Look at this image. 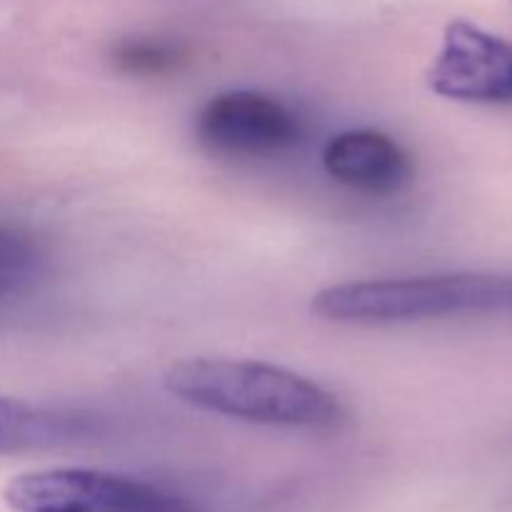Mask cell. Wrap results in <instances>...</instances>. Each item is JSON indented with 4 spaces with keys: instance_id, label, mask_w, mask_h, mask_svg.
<instances>
[{
    "instance_id": "obj_7",
    "label": "cell",
    "mask_w": 512,
    "mask_h": 512,
    "mask_svg": "<svg viewBox=\"0 0 512 512\" xmlns=\"http://www.w3.org/2000/svg\"><path fill=\"white\" fill-rule=\"evenodd\" d=\"M98 433V420L83 410L50 408L0 395V455L65 448Z\"/></svg>"
},
{
    "instance_id": "obj_10",
    "label": "cell",
    "mask_w": 512,
    "mask_h": 512,
    "mask_svg": "<svg viewBox=\"0 0 512 512\" xmlns=\"http://www.w3.org/2000/svg\"><path fill=\"white\" fill-rule=\"evenodd\" d=\"M0 298H3V293H0Z\"/></svg>"
},
{
    "instance_id": "obj_8",
    "label": "cell",
    "mask_w": 512,
    "mask_h": 512,
    "mask_svg": "<svg viewBox=\"0 0 512 512\" xmlns=\"http://www.w3.org/2000/svg\"><path fill=\"white\" fill-rule=\"evenodd\" d=\"M38 268V248L23 230L0 225V293L10 295L23 288Z\"/></svg>"
},
{
    "instance_id": "obj_3",
    "label": "cell",
    "mask_w": 512,
    "mask_h": 512,
    "mask_svg": "<svg viewBox=\"0 0 512 512\" xmlns=\"http://www.w3.org/2000/svg\"><path fill=\"white\" fill-rule=\"evenodd\" d=\"M13 512H198L160 485L95 468H48L15 475L3 490Z\"/></svg>"
},
{
    "instance_id": "obj_6",
    "label": "cell",
    "mask_w": 512,
    "mask_h": 512,
    "mask_svg": "<svg viewBox=\"0 0 512 512\" xmlns=\"http://www.w3.org/2000/svg\"><path fill=\"white\" fill-rule=\"evenodd\" d=\"M323 168L335 183L368 195H390L413 178L403 145L380 130H343L323 148Z\"/></svg>"
},
{
    "instance_id": "obj_5",
    "label": "cell",
    "mask_w": 512,
    "mask_h": 512,
    "mask_svg": "<svg viewBox=\"0 0 512 512\" xmlns=\"http://www.w3.org/2000/svg\"><path fill=\"white\" fill-rule=\"evenodd\" d=\"M425 80L440 98L512 105V43L470 20H453Z\"/></svg>"
},
{
    "instance_id": "obj_9",
    "label": "cell",
    "mask_w": 512,
    "mask_h": 512,
    "mask_svg": "<svg viewBox=\"0 0 512 512\" xmlns=\"http://www.w3.org/2000/svg\"><path fill=\"white\" fill-rule=\"evenodd\" d=\"M173 55L168 53L165 48L160 45H143V43H135V45H125L120 50V63L125 65L128 70H135V73H158L163 70L165 65L170 63Z\"/></svg>"
},
{
    "instance_id": "obj_1",
    "label": "cell",
    "mask_w": 512,
    "mask_h": 512,
    "mask_svg": "<svg viewBox=\"0 0 512 512\" xmlns=\"http://www.w3.org/2000/svg\"><path fill=\"white\" fill-rule=\"evenodd\" d=\"M163 388L200 413L268 428L330 430L345 418L340 400L323 385L260 360H180L165 370Z\"/></svg>"
},
{
    "instance_id": "obj_2",
    "label": "cell",
    "mask_w": 512,
    "mask_h": 512,
    "mask_svg": "<svg viewBox=\"0 0 512 512\" xmlns=\"http://www.w3.org/2000/svg\"><path fill=\"white\" fill-rule=\"evenodd\" d=\"M313 315L343 325H393L463 315H512V275L448 273L353 280L323 288Z\"/></svg>"
},
{
    "instance_id": "obj_4",
    "label": "cell",
    "mask_w": 512,
    "mask_h": 512,
    "mask_svg": "<svg viewBox=\"0 0 512 512\" xmlns=\"http://www.w3.org/2000/svg\"><path fill=\"white\" fill-rule=\"evenodd\" d=\"M195 135L208 150L230 158H273L303 138L300 118L278 98L255 90L218 93L200 108Z\"/></svg>"
}]
</instances>
